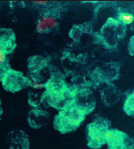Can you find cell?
Here are the masks:
<instances>
[{
	"label": "cell",
	"instance_id": "obj_1",
	"mask_svg": "<svg viewBox=\"0 0 134 149\" xmlns=\"http://www.w3.org/2000/svg\"><path fill=\"white\" fill-rule=\"evenodd\" d=\"M86 116L81 110L71 105L61 110L54 116V129L61 134L72 132L80 127Z\"/></svg>",
	"mask_w": 134,
	"mask_h": 149
},
{
	"label": "cell",
	"instance_id": "obj_2",
	"mask_svg": "<svg viewBox=\"0 0 134 149\" xmlns=\"http://www.w3.org/2000/svg\"><path fill=\"white\" fill-rule=\"evenodd\" d=\"M111 125L109 119L101 116L96 118L93 122L87 125L86 133L88 147L98 149L106 144L108 132Z\"/></svg>",
	"mask_w": 134,
	"mask_h": 149
},
{
	"label": "cell",
	"instance_id": "obj_3",
	"mask_svg": "<svg viewBox=\"0 0 134 149\" xmlns=\"http://www.w3.org/2000/svg\"><path fill=\"white\" fill-rule=\"evenodd\" d=\"M74 95L65 89H53L41 98V103L46 108L61 110L72 104Z\"/></svg>",
	"mask_w": 134,
	"mask_h": 149
},
{
	"label": "cell",
	"instance_id": "obj_4",
	"mask_svg": "<svg viewBox=\"0 0 134 149\" xmlns=\"http://www.w3.org/2000/svg\"><path fill=\"white\" fill-rule=\"evenodd\" d=\"M3 88L9 93H17L27 86H29L28 78L22 72L13 69L9 70L0 81Z\"/></svg>",
	"mask_w": 134,
	"mask_h": 149
},
{
	"label": "cell",
	"instance_id": "obj_5",
	"mask_svg": "<svg viewBox=\"0 0 134 149\" xmlns=\"http://www.w3.org/2000/svg\"><path fill=\"white\" fill-rule=\"evenodd\" d=\"M108 149H134L133 140L121 130L110 129L107 135Z\"/></svg>",
	"mask_w": 134,
	"mask_h": 149
},
{
	"label": "cell",
	"instance_id": "obj_6",
	"mask_svg": "<svg viewBox=\"0 0 134 149\" xmlns=\"http://www.w3.org/2000/svg\"><path fill=\"white\" fill-rule=\"evenodd\" d=\"M16 46V35L13 30L0 27V50L8 56L14 52Z\"/></svg>",
	"mask_w": 134,
	"mask_h": 149
},
{
	"label": "cell",
	"instance_id": "obj_7",
	"mask_svg": "<svg viewBox=\"0 0 134 149\" xmlns=\"http://www.w3.org/2000/svg\"><path fill=\"white\" fill-rule=\"evenodd\" d=\"M50 116V114L48 112L36 108L29 112L27 122L29 126L32 129H39L48 123Z\"/></svg>",
	"mask_w": 134,
	"mask_h": 149
},
{
	"label": "cell",
	"instance_id": "obj_8",
	"mask_svg": "<svg viewBox=\"0 0 134 149\" xmlns=\"http://www.w3.org/2000/svg\"><path fill=\"white\" fill-rule=\"evenodd\" d=\"M9 149H29L30 142L27 134L22 130L11 131L8 134Z\"/></svg>",
	"mask_w": 134,
	"mask_h": 149
},
{
	"label": "cell",
	"instance_id": "obj_9",
	"mask_svg": "<svg viewBox=\"0 0 134 149\" xmlns=\"http://www.w3.org/2000/svg\"><path fill=\"white\" fill-rule=\"evenodd\" d=\"M72 105L83 112L86 116L91 113L96 107V102L92 97L74 94Z\"/></svg>",
	"mask_w": 134,
	"mask_h": 149
},
{
	"label": "cell",
	"instance_id": "obj_10",
	"mask_svg": "<svg viewBox=\"0 0 134 149\" xmlns=\"http://www.w3.org/2000/svg\"><path fill=\"white\" fill-rule=\"evenodd\" d=\"M57 22L54 17L51 15H44L38 19L36 24V29L41 34L46 33L54 29Z\"/></svg>",
	"mask_w": 134,
	"mask_h": 149
},
{
	"label": "cell",
	"instance_id": "obj_11",
	"mask_svg": "<svg viewBox=\"0 0 134 149\" xmlns=\"http://www.w3.org/2000/svg\"><path fill=\"white\" fill-rule=\"evenodd\" d=\"M124 110L127 115L134 117V91L127 96L124 103Z\"/></svg>",
	"mask_w": 134,
	"mask_h": 149
},
{
	"label": "cell",
	"instance_id": "obj_12",
	"mask_svg": "<svg viewBox=\"0 0 134 149\" xmlns=\"http://www.w3.org/2000/svg\"><path fill=\"white\" fill-rule=\"evenodd\" d=\"M119 19L124 24H129L133 22L134 17L133 15L130 13H124L119 14Z\"/></svg>",
	"mask_w": 134,
	"mask_h": 149
},
{
	"label": "cell",
	"instance_id": "obj_13",
	"mask_svg": "<svg viewBox=\"0 0 134 149\" xmlns=\"http://www.w3.org/2000/svg\"><path fill=\"white\" fill-rule=\"evenodd\" d=\"M49 1H34L33 3L39 6H44L48 4Z\"/></svg>",
	"mask_w": 134,
	"mask_h": 149
},
{
	"label": "cell",
	"instance_id": "obj_14",
	"mask_svg": "<svg viewBox=\"0 0 134 149\" xmlns=\"http://www.w3.org/2000/svg\"><path fill=\"white\" fill-rule=\"evenodd\" d=\"M3 113V107L2 102L1 99H0V120L1 119Z\"/></svg>",
	"mask_w": 134,
	"mask_h": 149
}]
</instances>
